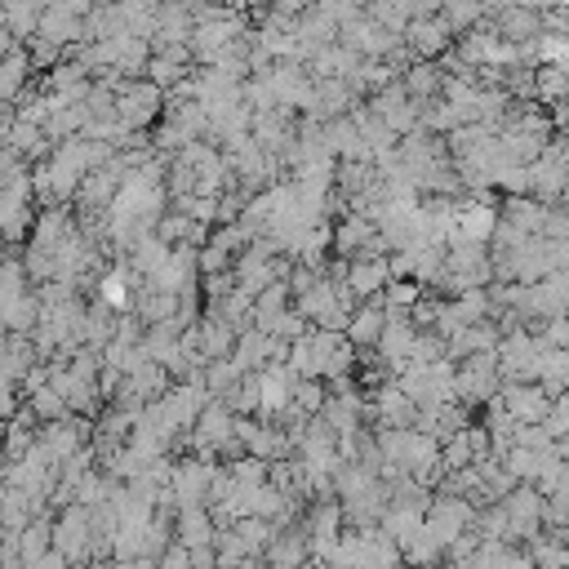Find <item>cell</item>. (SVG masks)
Returning a JSON list of instances; mask_svg holds the SVG:
<instances>
[{
  "label": "cell",
  "instance_id": "1",
  "mask_svg": "<svg viewBox=\"0 0 569 569\" xmlns=\"http://www.w3.org/2000/svg\"><path fill=\"white\" fill-rule=\"evenodd\" d=\"M245 23H250V19H245L241 10H218V19L196 23V32H192V63H196V67H218V58H222L227 50H237V45L250 36Z\"/></svg>",
  "mask_w": 569,
  "mask_h": 569
},
{
  "label": "cell",
  "instance_id": "2",
  "mask_svg": "<svg viewBox=\"0 0 569 569\" xmlns=\"http://www.w3.org/2000/svg\"><path fill=\"white\" fill-rule=\"evenodd\" d=\"M543 357L547 348L538 343L534 329H512L503 333L499 343V370H503V383H538V370H543Z\"/></svg>",
  "mask_w": 569,
  "mask_h": 569
},
{
  "label": "cell",
  "instance_id": "3",
  "mask_svg": "<svg viewBox=\"0 0 569 569\" xmlns=\"http://www.w3.org/2000/svg\"><path fill=\"white\" fill-rule=\"evenodd\" d=\"M54 551L67 556V565H94V512L89 507H67L58 512V525H54Z\"/></svg>",
  "mask_w": 569,
  "mask_h": 569
},
{
  "label": "cell",
  "instance_id": "4",
  "mask_svg": "<svg viewBox=\"0 0 569 569\" xmlns=\"http://www.w3.org/2000/svg\"><path fill=\"white\" fill-rule=\"evenodd\" d=\"M165 107H169V94H165L161 85L134 80V85L121 94V102H117V121H121L130 134H143L147 125L165 121Z\"/></svg>",
  "mask_w": 569,
  "mask_h": 569
},
{
  "label": "cell",
  "instance_id": "5",
  "mask_svg": "<svg viewBox=\"0 0 569 569\" xmlns=\"http://www.w3.org/2000/svg\"><path fill=\"white\" fill-rule=\"evenodd\" d=\"M503 392V370H499V352H481L468 357L459 365V405H494Z\"/></svg>",
  "mask_w": 569,
  "mask_h": 569
},
{
  "label": "cell",
  "instance_id": "6",
  "mask_svg": "<svg viewBox=\"0 0 569 569\" xmlns=\"http://www.w3.org/2000/svg\"><path fill=\"white\" fill-rule=\"evenodd\" d=\"M222 472H227V468H218L214 459H183V463L174 468V485H169L174 507H178V512H187V507H209V490H214V481H218Z\"/></svg>",
  "mask_w": 569,
  "mask_h": 569
},
{
  "label": "cell",
  "instance_id": "7",
  "mask_svg": "<svg viewBox=\"0 0 569 569\" xmlns=\"http://www.w3.org/2000/svg\"><path fill=\"white\" fill-rule=\"evenodd\" d=\"M477 507L468 503V499H453V494H436L431 499V512H427V525H431V534L445 543V547H453L463 534H472L477 529Z\"/></svg>",
  "mask_w": 569,
  "mask_h": 569
},
{
  "label": "cell",
  "instance_id": "8",
  "mask_svg": "<svg viewBox=\"0 0 569 569\" xmlns=\"http://www.w3.org/2000/svg\"><path fill=\"white\" fill-rule=\"evenodd\" d=\"M503 507L512 516V538L534 547L547 529V494H538V485H521L512 499H503Z\"/></svg>",
  "mask_w": 569,
  "mask_h": 569
},
{
  "label": "cell",
  "instance_id": "9",
  "mask_svg": "<svg viewBox=\"0 0 569 569\" xmlns=\"http://www.w3.org/2000/svg\"><path fill=\"white\" fill-rule=\"evenodd\" d=\"M499 227H503V214L490 196H463L459 200V232L453 237H463L472 245H490L499 237Z\"/></svg>",
  "mask_w": 569,
  "mask_h": 569
},
{
  "label": "cell",
  "instance_id": "10",
  "mask_svg": "<svg viewBox=\"0 0 569 569\" xmlns=\"http://www.w3.org/2000/svg\"><path fill=\"white\" fill-rule=\"evenodd\" d=\"M405 45H409V58H414V63H440V58H449V50H453V32L440 23V10H436V14L409 23Z\"/></svg>",
  "mask_w": 569,
  "mask_h": 569
},
{
  "label": "cell",
  "instance_id": "11",
  "mask_svg": "<svg viewBox=\"0 0 569 569\" xmlns=\"http://www.w3.org/2000/svg\"><path fill=\"white\" fill-rule=\"evenodd\" d=\"M551 401H556V396H547L538 383H503V392H499V405H503L521 427H543L547 414H551Z\"/></svg>",
  "mask_w": 569,
  "mask_h": 569
},
{
  "label": "cell",
  "instance_id": "12",
  "mask_svg": "<svg viewBox=\"0 0 569 569\" xmlns=\"http://www.w3.org/2000/svg\"><path fill=\"white\" fill-rule=\"evenodd\" d=\"M370 414L379 418V427H392V431H414V423H418V405L405 396V387H401L396 379L374 392Z\"/></svg>",
  "mask_w": 569,
  "mask_h": 569
},
{
  "label": "cell",
  "instance_id": "13",
  "mask_svg": "<svg viewBox=\"0 0 569 569\" xmlns=\"http://www.w3.org/2000/svg\"><path fill=\"white\" fill-rule=\"evenodd\" d=\"M490 28H494L507 45H534V41L543 36V10L499 6V10H490Z\"/></svg>",
  "mask_w": 569,
  "mask_h": 569
},
{
  "label": "cell",
  "instance_id": "14",
  "mask_svg": "<svg viewBox=\"0 0 569 569\" xmlns=\"http://www.w3.org/2000/svg\"><path fill=\"white\" fill-rule=\"evenodd\" d=\"M387 285H392V259H352L348 289L357 294V303H379Z\"/></svg>",
  "mask_w": 569,
  "mask_h": 569
},
{
  "label": "cell",
  "instance_id": "15",
  "mask_svg": "<svg viewBox=\"0 0 569 569\" xmlns=\"http://www.w3.org/2000/svg\"><path fill=\"white\" fill-rule=\"evenodd\" d=\"M174 534H178V543H183L187 551H205V547H218L222 525L214 521V512H209V507H187V512H178Z\"/></svg>",
  "mask_w": 569,
  "mask_h": 569
},
{
  "label": "cell",
  "instance_id": "16",
  "mask_svg": "<svg viewBox=\"0 0 569 569\" xmlns=\"http://www.w3.org/2000/svg\"><path fill=\"white\" fill-rule=\"evenodd\" d=\"M311 560H316V556H311V538H307L303 525L281 529V534L272 538V547H267V565H272V569H307Z\"/></svg>",
  "mask_w": 569,
  "mask_h": 569
},
{
  "label": "cell",
  "instance_id": "17",
  "mask_svg": "<svg viewBox=\"0 0 569 569\" xmlns=\"http://www.w3.org/2000/svg\"><path fill=\"white\" fill-rule=\"evenodd\" d=\"M374 237H379L374 218L348 209L343 218H338V227H333V250H338V259H361V250H365Z\"/></svg>",
  "mask_w": 569,
  "mask_h": 569
},
{
  "label": "cell",
  "instance_id": "18",
  "mask_svg": "<svg viewBox=\"0 0 569 569\" xmlns=\"http://www.w3.org/2000/svg\"><path fill=\"white\" fill-rule=\"evenodd\" d=\"M383 333H387V307H383V298L379 303H361L357 316H352V325H348L352 348L357 352H379Z\"/></svg>",
  "mask_w": 569,
  "mask_h": 569
},
{
  "label": "cell",
  "instance_id": "19",
  "mask_svg": "<svg viewBox=\"0 0 569 569\" xmlns=\"http://www.w3.org/2000/svg\"><path fill=\"white\" fill-rule=\"evenodd\" d=\"M237 343H241V333L227 325L218 311H205V320H200V357H205V365H214V361H232Z\"/></svg>",
  "mask_w": 569,
  "mask_h": 569
},
{
  "label": "cell",
  "instance_id": "20",
  "mask_svg": "<svg viewBox=\"0 0 569 569\" xmlns=\"http://www.w3.org/2000/svg\"><path fill=\"white\" fill-rule=\"evenodd\" d=\"M32 72H36V67H32L28 45H10V50H0V98H6L10 107H19L23 85H28V76H32Z\"/></svg>",
  "mask_w": 569,
  "mask_h": 569
},
{
  "label": "cell",
  "instance_id": "21",
  "mask_svg": "<svg viewBox=\"0 0 569 569\" xmlns=\"http://www.w3.org/2000/svg\"><path fill=\"white\" fill-rule=\"evenodd\" d=\"M272 343L276 338L267 333V329H245L241 333V343H237V352H232V365L250 379V374H263V370H272Z\"/></svg>",
  "mask_w": 569,
  "mask_h": 569
},
{
  "label": "cell",
  "instance_id": "22",
  "mask_svg": "<svg viewBox=\"0 0 569 569\" xmlns=\"http://www.w3.org/2000/svg\"><path fill=\"white\" fill-rule=\"evenodd\" d=\"M547 218H551V205H543L534 196H507L503 200V222H512L516 232H525V237H543Z\"/></svg>",
  "mask_w": 569,
  "mask_h": 569
},
{
  "label": "cell",
  "instance_id": "23",
  "mask_svg": "<svg viewBox=\"0 0 569 569\" xmlns=\"http://www.w3.org/2000/svg\"><path fill=\"white\" fill-rule=\"evenodd\" d=\"M401 85H405V94L418 107H427V102H436L445 94V67L440 63H409V72H405Z\"/></svg>",
  "mask_w": 569,
  "mask_h": 569
},
{
  "label": "cell",
  "instance_id": "24",
  "mask_svg": "<svg viewBox=\"0 0 569 569\" xmlns=\"http://www.w3.org/2000/svg\"><path fill=\"white\" fill-rule=\"evenodd\" d=\"M54 525H58V516H36L23 534H19V551H23V560H28V569L32 565H41L50 551H54Z\"/></svg>",
  "mask_w": 569,
  "mask_h": 569
},
{
  "label": "cell",
  "instance_id": "25",
  "mask_svg": "<svg viewBox=\"0 0 569 569\" xmlns=\"http://www.w3.org/2000/svg\"><path fill=\"white\" fill-rule=\"evenodd\" d=\"M130 281H134V272L121 263V267H111V272H102L98 276V303H107L111 311H130Z\"/></svg>",
  "mask_w": 569,
  "mask_h": 569
},
{
  "label": "cell",
  "instance_id": "26",
  "mask_svg": "<svg viewBox=\"0 0 569 569\" xmlns=\"http://www.w3.org/2000/svg\"><path fill=\"white\" fill-rule=\"evenodd\" d=\"M440 23L453 36H468V32H477V28L490 23V10L485 6H440Z\"/></svg>",
  "mask_w": 569,
  "mask_h": 569
},
{
  "label": "cell",
  "instance_id": "27",
  "mask_svg": "<svg viewBox=\"0 0 569 569\" xmlns=\"http://www.w3.org/2000/svg\"><path fill=\"white\" fill-rule=\"evenodd\" d=\"M538 387H543L547 396H565V392H569V352H547V357H543Z\"/></svg>",
  "mask_w": 569,
  "mask_h": 569
},
{
  "label": "cell",
  "instance_id": "28",
  "mask_svg": "<svg viewBox=\"0 0 569 569\" xmlns=\"http://www.w3.org/2000/svg\"><path fill=\"white\" fill-rule=\"evenodd\" d=\"M423 294H427V289H423L418 281H392L387 294H383V307H387V311H401V316H414V311L423 307Z\"/></svg>",
  "mask_w": 569,
  "mask_h": 569
},
{
  "label": "cell",
  "instance_id": "29",
  "mask_svg": "<svg viewBox=\"0 0 569 569\" xmlns=\"http://www.w3.org/2000/svg\"><path fill=\"white\" fill-rule=\"evenodd\" d=\"M227 405H232V414L237 418H254V414H263V379L259 374H250V379H241V387L227 396Z\"/></svg>",
  "mask_w": 569,
  "mask_h": 569
},
{
  "label": "cell",
  "instance_id": "30",
  "mask_svg": "<svg viewBox=\"0 0 569 569\" xmlns=\"http://www.w3.org/2000/svg\"><path fill=\"white\" fill-rule=\"evenodd\" d=\"M325 405H329L325 383H320V379H298V387H294V409H298L303 418H320Z\"/></svg>",
  "mask_w": 569,
  "mask_h": 569
},
{
  "label": "cell",
  "instance_id": "31",
  "mask_svg": "<svg viewBox=\"0 0 569 569\" xmlns=\"http://www.w3.org/2000/svg\"><path fill=\"white\" fill-rule=\"evenodd\" d=\"M28 409L36 414V423H41V427H45V423H63V418H72L67 401H63L54 387H41V392H32V396H28Z\"/></svg>",
  "mask_w": 569,
  "mask_h": 569
},
{
  "label": "cell",
  "instance_id": "32",
  "mask_svg": "<svg viewBox=\"0 0 569 569\" xmlns=\"http://www.w3.org/2000/svg\"><path fill=\"white\" fill-rule=\"evenodd\" d=\"M538 102L551 107L569 102V67H538Z\"/></svg>",
  "mask_w": 569,
  "mask_h": 569
},
{
  "label": "cell",
  "instance_id": "33",
  "mask_svg": "<svg viewBox=\"0 0 569 569\" xmlns=\"http://www.w3.org/2000/svg\"><path fill=\"white\" fill-rule=\"evenodd\" d=\"M543 427H547V436H551L556 445H565V440H569V392L551 401V414H547V423H543Z\"/></svg>",
  "mask_w": 569,
  "mask_h": 569
},
{
  "label": "cell",
  "instance_id": "34",
  "mask_svg": "<svg viewBox=\"0 0 569 569\" xmlns=\"http://www.w3.org/2000/svg\"><path fill=\"white\" fill-rule=\"evenodd\" d=\"M156 565H161V569H196V560H192V551H187L183 543H174Z\"/></svg>",
  "mask_w": 569,
  "mask_h": 569
},
{
  "label": "cell",
  "instance_id": "35",
  "mask_svg": "<svg viewBox=\"0 0 569 569\" xmlns=\"http://www.w3.org/2000/svg\"><path fill=\"white\" fill-rule=\"evenodd\" d=\"M117 569H161L156 560H134V565H117Z\"/></svg>",
  "mask_w": 569,
  "mask_h": 569
},
{
  "label": "cell",
  "instance_id": "36",
  "mask_svg": "<svg viewBox=\"0 0 569 569\" xmlns=\"http://www.w3.org/2000/svg\"><path fill=\"white\" fill-rule=\"evenodd\" d=\"M89 569H117V565H111V560H98V565H89Z\"/></svg>",
  "mask_w": 569,
  "mask_h": 569
},
{
  "label": "cell",
  "instance_id": "37",
  "mask_svg": "<svg viewBox=\"0 0 569 569\" xmlns=\"http://www.w3.org/2000/svg\"><path fill=\"white\" fill-rule=\"evenodd\" d=\"M560 459H565V463H569V440H565V445H560Z\"/></svg>",
  "mask_w": 569,
  "mask_h": 569
}]
</instances>
